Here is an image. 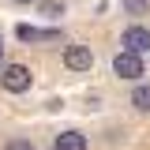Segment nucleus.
I'll list each match as a JSON object with an SVG mask.
<instances>
[{"label":"nucleus","mask_w":150,"mask_h":150,"mask_svg":"<svg viewBox=\"0 0 150 150\" xmlns=\"http://www.w3.org/2000/svg\"><path fill=\"white\" fill-rule=\"evenodd\" d=\"M112 71L120 79H143L146 68H143V53H131V49H120L112 56Z\"/></svg>","instance_id":"f257e3e1"},{"label":"nucleus","mask_w":150,"mask_h":150,"mask_svg":"<svg viewBox=\"0 0 150 150\" xmlns=\"http://www.w3.org/2000/svg\"><path fill=\"white\" fill-rule=\"evenodd\" d=\"M53 150H86V135H79V131H60L53 139Z\"/></svg>","instance_id":"39448f33"},{"label":"nucleus","mask_w":150,"mask_h":150,"mask_svg":"<svg viewBox=\"0 0 150 150\" xmlns=\"http://www.w3.org/2000/svg\"><path fill=\"white\" fill-rule=\"evenodd\" d=\"M15 34H19V41H56L60 38V30H38V26H15Z\"/></svg>","instance_id":"423d86ee"},{"label":"nucleus","mask_w":150,"mask_h":150,"mask_svg":"<svg viewBox=\"0 0 150 150\" xmlns=\"http://www.w3.org/2000/svg\"><path fill=\"white\" fill-rule=\"evenodd\" d=\"M131 105H135L139 112H150V86H146V83L131 90Z\"/></svg>","instance_id":"0eeeda50"},{"label":"nucleus","mask_w":150,"mask_h":150,"mask_svg":"<svg viewBox=\"0 0 150 150\" xmlns=\"http://www.w3.org/2000/svg\"><path fill=\"white\" fill-rule=\"evenodd\" d=\"M120 45L131 49V53H146L150 49V30L146 26H128V30L120 34Z\"/></svg>","instance_id":"20e7f679"},{"label":"nucleus","mask_w":150,"mask_h":150,"mask_svg":"<svg viewBox=\"0 0 150 150\" xmlns=\"http://www.w3.org/2000/svg\"><path fill=\"white\" fill-rule=\"evenodd\" d=\"M64 64H68L71 71H90V68H94L90 45H68V49H64Z\"/></svg>","instance_id":"7ed1b4c3"},{"label":"nucleus","mask_w":150,"mask_h":150,"mask_svg":"<svg viewBox=\"0 0 150 150\" xmlns=\"http://www.w3.org/2000/svg\"><path fill=\"white\" fill-rule=\"evenodd\" d=\"M0 83H4V90L23 94V90H30L34 75H30V68H23V64H8V68H4V75H0Z\"/></svg>","instance_id":"f03ea898"},{"label":"nucleus","mask_w":150,"mask_h":150,"mask_svg":"<svg viewBox=\"0 0 150 150\" xmlns=\"http://www.w3.org/2000/svg\"><path fill=\"white\" fill-rule=\"evenodd\" d=\"M4 150H38V146L30 143V139H11V143H8Z\"/></svg>","instance_id":"9d476101"},{"label":"nucleus","mask_w":150,"mask_h":150,"mask_svg":"<svg viewBox=\"0 0 150 150\" xmlns=\"http://www.w3.org/2000/svg\"><path fill=\"white\" fill-rule=\"evenodd\" d=\"M15 4H34V0H15Z\"/></svg>","instance_id":"9b49d317"},{"label":"nucleus","mask_w":150,"mask_h":150,"mask_svg":"<svg viewBox=\"0 0 150 150\" xmlns=\"http://www.w3.org/2000/svg\"><path fill=\"white\" fill-rule=\"evenodd\" d=\"M41 11L45 15H64V0H41Z\"/></svg>","instance_id":"1a4fd4ad"},{"label":"nucleus","mask_w":150,"mask_h":150,"mask_svg":"<svg viewBox=\"0 0 150 150\" xmlns=\"http://www.w3.org/2000/svg\"><path fill=\"white\" fill-rule=\"evenodd\" d=\"M124 11H128V15H146L150 0H124Z\"/></svg>","instance_id":"6e6552de"},{"label":"nucleus","mask_w":150,"mask_h":150,"mask_svg":"<svg viewBox=\"0 0 150 150\" xmlns=\"http://www.w3.org/2000/svg\"><path fill=\"white\" fill-rule=\"evenodd\" d=\"M0 49H4V45H0Z\"/></svg>","instance_id":"f8f14e48"}]
</instances>
